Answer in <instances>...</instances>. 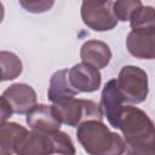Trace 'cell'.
I'll use <instances>...</instances> for the list:
<instances>
[{
    "label": "cell",
    "mask_w": 155,
    "mask_h": 155,
    "mask_svg": "<svg viewBox=\"0 0 155 155\" xmlns=\"http://www.w3.org/2000/svg\"><path fill=\"white\" fill-rule=\"evenodd\" d=\"M117 128L122 132L126 153L155 155V124L142 109L124 105Z\"/></svg>",
    "instance_id": "1"
},
{
    "label": "cell",
    "mask_w": 155,
    "mask_h": 155,
    "mask_svg": "<svg viewBox=\"0 0 155 155\" xmlns=\"http://www.w3.org/2000/svg\"><path fill=\"white\" fill-rule=\"evenodd\" d=\"M17 155H48L54 154L51 133L30 131L17 149Z\"/></svg>",
    "instance_id": "12"
},
{
    "label": "cell",
    "mask_w": 155,
    "mask_h": 155,
    "mask_svg": "<svg viewBox=\"0 0 155 155\" xmlns=\"http://www.w3.org/2000/svg\"><path fill=\"white\" fill-rule=\"evenodd\" d=\"M25 121L31 130L40 132H56L59 131L62 121L58 117L57 110L53 105L36 104L29 113H27Z\"/></svg>",
    "instance_id": "8"
},
{
    "label": "cell",
    "mask_w": 155,
    "mask_h": 155,
    "mask_svg": "<svg viewBox=\"0 0 155 155\" xmlns=\"http://www.w3.org/2000/svg\"><path fill=\"white\" fill-rule=\"evenodd\" d=\"M69 79L79 92H94L101 87L102 82L99 69L85 62L78 63L70 68Z\"/></svg>",
    "instance_id": "10"
},
{
    "label": "cell",
    "mask_w": 155,
    "mask_h": 155,
    "mask_svg": "<svg viewBox=\"0 0 155 155\" xmlns=\"http://www.w3.org/2000/svg\"><path fill=\"white\" fill-rule=\"evenodd\" d=\"M1 122H5L8 117H11V115L13 114L12 107L10 105V103L1 96Z\"/></svg>",
    "instance_id": "19"
},
{
    "label": "cell",
    "mask_w": 155,
    "mask_h": 155,
    "mask_svg": "<svg viewBox=\"0 0 155 155\" xmlns=\"http://www.w3.org/2000/svg\"><path fill=\"white\" fill-rule=\"evenodd\" d=\"M124 102L126 101L119 90L116 80H109L102 91L99 105L102 108L103 115L107 117L108 122L114 128H117L120 114L124 108Z\"/></svg>",
    "instance_id": "7"
},
{
    "label": "cell",
    "mask_w": 155,
    "mask_h": 155,
    "mask_svg": "<svg viewBox=\"0 0 155 155\" xmlns=\"http://www.w3.org/2000/svg\"><path fill=\"white\" fill-rule=\"evenodd\" d=\"M19 5L30 13H44L52 8L54 0H18Z\"/></svg>",
    "instance_id": "18"
},
{
    "label": "cell",
    "mask_w": 155,
    "mask_h": 155,
    "mask_svg": "<svg viewBox=\"0 0 155 155\" xmlns=\"http://www.w3.org/2000/svg\"><path fill=\"white\" fill-rule=\"evenodd\" d=\"M1 96L10 103L15 114H27L36 105V92L27 84H13Z\"/></svg>",
    "instance_id": "9"
},
{
    "label": "cell",
    "mask_w": 155,
    "mask_h": 155,
    "mask_svg": "<svg viewBox=\"0 0 155 155\" xmlns=\"http://www.w3.org/2000/svg\"><path fill=\"white\" fill-rule=\"evenodd\" d=\"M113 1H82L81 18L85 25L94 31L111 30L117 24L113 11Z\"/></svg>",
    "instance_id": "6"
},
{
    "label": "cell",
    "mask_w": 155,
    "mask_h": 155,
    "mask_svg": "<svg viewBox=\"0 0 155 155\" xmlns=\"http://www.w3.org/2000/svg\"><path fill=\"white\" fill-rule=\"evenodd\" d=\"M82 1H107V0H82Z\"/></svg>",
    "instance_id": "20"
},
{
    "label": "cell",
    "mask_w": 155,
    "mask_h": 155,
    "mask_svg": "<svg viewBox=\"0 0 155 155\" xmlns=\"http://www.w3.org/2000/svg\"><path fill=\"white\" fill-rule=\"evenodd\" d=\"M28 130L16 122H1L0 126V155L16 154L18 147L28 134Z\"/></svg>",
    "instance_id": "13"
},
{
    "label": "cell",
    "mask_w": 155,
    "mask_h": 155,
    "mask_svg": "<svg viewBox=\"0 0 155 155\" xmlns=\"http://www.w3.org/2000/svg\"><path fill=\"white\" fill-rule=\"evenodd\" d=\"M78 93L79 91L70 82L68 69L57 70L51 76L50 86L47 90V97L53 104H61L75 97Z\"/></svg>",
    "instance_id": "11"
},
{
    "label": "cell",
    "mask_w": 155,
    "mask_h": 155,
    "mask_svg": "<svg viewBox=\"0 0 155 155\" xmlns=\"http://www.w3.org/2000/svg\"><path fill=\"white\" fill-rule=\"evenodd\" d=\"M116 82L126 102L138 104L147 99L149 92L148 75L139 67H122L119 73V78L116 79Z\"/></svg>",
    "instance_id": "5"
},
{
    "label": "cell",
    "mask_w": 155,
    "mask_h": 155,
    "mask_svg": "<svg viewBox=\"0 0 155 155\" xmlns=\"http://www.w3.org/2000/svg\"><path fill=\"white\" fill-rule=\"evenodd\" d=\"M80 57L82 62L97 68H105L111 59L110 47L99 40H88L80 48Z\"/></svg>",
    "instance_id": "14"
},
{
    "label": "cell",
    "mask_w": 155,
    "mask_h": 155,
    "mask_svg": "<svg viewBox=\"0 0 155 155\" xmlns=\"http://www.w3.org/2000/svg\"><path fill=\"white\" fill-rule=\"evenodd\" d=\"M142 6L140 0H116L113 4V11L117 21L126 22L130 21L133 13Z\"/></svg>",
    "instance_id": "16"
},
{
    "label": "cell",
    "mask_w": 155,
    "mask_h": 155,
    "mask_svg": "<svg viewBox=\"0 0 155 155\" xmlns=\"http://www.w3.org/2000/svg\"><path fill=\"white\" fill-rule=\"evenodd\" d=\"M1 63V80H13L18 78L22 73V62L13 52L1 51L0 52Z\"/></svg>",
    "instance_id": "15"
},
{
    "label": "cell",
    "mask_w": 155,
    "mask_h": 155,
    "mask_svg": "<svg viewBox=\"0 0 155 155\" xmlns=\"http://www.w3.org/2000/svg\"><path fill=\"white\" fill-rule=\"evenodd\" d=\"M131 31L126 39L128 52L138 59H155V8L142 6L130 19Z\"/></svg>",
    "instance_id": "3"
},
{
    "label": "cell",
    "mask_w": 155,
    "mask_h": 155,
    "mask_svg": "<svg viewBox=\"0 0 155 155\" xmlns=\"http://www.w3.org/2000/svg\"><path fill=\"white\" fill-rule=\"evenodd\" d=\"M54 108L62 124L70 127H78L90 119L103 120L101 105L90 99H76L73 97L61 104H54Z\"/></svg>",
    "instance_id": "4"
},
{
    "label": "cell",
    "mask_w": 155,
    "mask_h": 155,
    "mask_svg": "<svg viewBox=\"0 0 155 155\" xmlns=\"http://www.w3.org/2000/svg\"><path fill=\"white\" fill-rule=\"evenodd\" d=\"M76 137L84 150L91 155H120L126 151L124 138L98 119L86 120L78 126Z\"/></svg>",
    "instance_id": "2"
},
{
    "label": "cell",
    "mask_w": 155,
    "mask_h": 155,
    "mask_svg": "<svg viewBox=\"0 0 155 155\" xmlns=\"http://www.w3.org/2000/svg\"><path fill=\"white\" fill-rule=\"evenodd\" d=\"M51 137L54 147V154H64V155L75 154L74 143L67 133L62 131H56V132H51Z\"/></svg>",
    "instance_id": "17"
}]
</instances>
